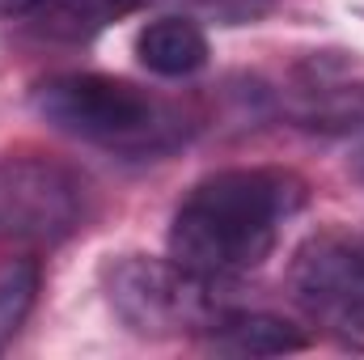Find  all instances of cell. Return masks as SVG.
Returning a JSON list of instances; mask_svg holds the SVG:
<instances>
[{"label": "cell", "instance_id": "obj_1", "mask_svg": "<svg viewBox=\"0 0 364 360\" xmlns=\"http://www.w3.org/2000/svg\"><path fill=\"white\" fill-rule=\"evenodd\" d=\"M305 182L279 166H237L199 179L170 221V259L208 280H233L272 259L305 208Z\"/></svg>", "mask_w": 364, "mask_h": 360}, {"label": "cell", "instance_id": "obj_9", "mask_svg": "<svg viewBox=\"0 0 364 360\" xmlns=\"http://www.w3.org/2000/svg\"><path fill=\"white\" fill-rule=\"evenodd\" d=\"M34 297H38V263L34 259H4L0 263V348L30 318Z\"/></svg>", "mask_w": 364, "mask_h": 360}, {"label": "cell", "instance_id": "obj_5", "mask_svg": "<svg viewBox=\"0 0 364 360\" xmlns=\"http://www.w3.org/2000/svg\"><path fill=\"white\" fill-rule=\"evenodd\" d=\"M90 186L51 157H4L0 162V242L55 246L85 229Z\"/></svg>", "mask_w": 364, "mask_h": 360}, {"label": "cell", "instance_id": "obj_12", "mask_svg": "<svg viewBox=\"0 0 364 360\" xmlns=\"http://www.w3.org/2000/svg\"><path fill=\"white\" fill-rule=\"evenodd\" d=\"M34 0H0V13H26Z\"/></svg>", "mask_w": 364, "mask_h": 360}, {"label": "cell", "instance_id": "obj_3", "mask_svg": "<svg viewBox=\"0 0 364 360\" xmlns=\"http://www.w3.org/2000/svg\"><path fill=\"white\" fill-rule=\"evenodd\" d=\"M102 292L114 318L149 339L208 331L229 305L220 301V280L182 268L178 259L119 255L102 263Z\"/></svg>", "mask_w": 364, "mask_h": 360}, {"label": "cell", "instance_id": "obj_4", "mask_svg": "<svg viewBox=\"0 0 364 360\" xmlns=\"http://www.w3.org/2000/svg\"><path fill=\"white\" fill-rule=\"evenodd\" d=\"M296 305L339 344L364 348V229L309 233L288 268Z\"/></svg>", "mask_w": 364, "mask_h": 360}, {"label": "cell", "instance_id": "obj_10", "mask_svg": "<svg viewBox=\"0 0 364 360\" xmlns=\"http://www.w3.org/2000/svg\"><path fill=\"white\" fill-rule=\"evenodd\" d=\"M166 4L191 21H216V26H255L275 9V0H153Z\"/></svg>", "mask_w": 364, "mask_h": 360}, {"label": "cell", "instance_id": "obj_2", "mask_svg": "<svg viewBox=\"0 0 364 360\" xmlns=\"http://www.w3.org/2000/svg\"><path fill=\"white\" fill-rule=\"evenodd\" d=\"M43 123L55 132L85 140L110 153H166L182 140V119L174 106L149 90H136L132 81L102 77V73H60L38 81L30 93Z\"/></svg>", "mask_w": 364, "mask_h": 360}, {"label": "cell", "instance_id": "obj_7", "mask_svg": "<svg viewBox=\"0 0 364 360\" xmlns=\"http://www.w3.org/2000/svg\"><path fill=\"white\" fill-rule=\"evenodd\" d=\"M136 55L153 77L182 81L208 64V34L199 30V21L182 13H166L136 34Z\"/></svg>", "mask_w": 364, "mask_h": 360}, {"label": "cell", "instance_id": "obj_11", "mask_svg": "<svg viewBox=\"0 0 364 360\" xmlns=\"http://www.w3.org/2000/svg\"><path fill=\"white\" fill-rule=\"evenodd\" d=\"M314 119H318L322 127L348 132V136L356 140V149H352V170H356V179L364 182V90L335 93L322 110H314Z\"/></svg>", "mask_w": 364, "mask_h": 360}, {"label": "cell", "instance_id": "obj_8", "mask_svg": "<svg viewBox=\"0 0 364 360\" xmlns=\"http://www.w3.org/2000/svg\"><path fill=\"white\" fill-rule=\"evenodd\" d=\"M144 0H34L26 9L30 30L43 38H60V43H85L97 30H106L110 21L136 13Z\"/></svg>", "mask_w": 364, "mask_h": 360}, {"label": "cell", "instance_id": "obj_6", "mask_svg": "<svg viewBox=\"0 0 364 360\" xmlns=\"http://www.w3.org/2000/svg\"><path fill=\"white\" fill-rule=\"evenodd\" d=\"M208 348L225 352V356H288V352H305L309 335L301 327H292L279 314H246V309H225L208 331Z\"/></svg>", "mask_w": 364, "mask_h": 360}]
</instances>
